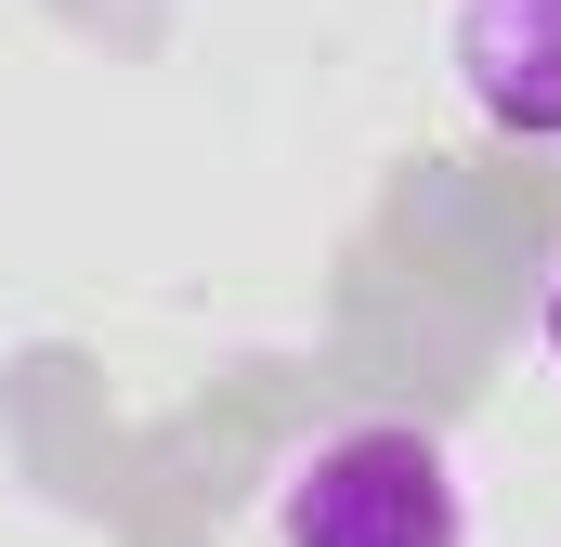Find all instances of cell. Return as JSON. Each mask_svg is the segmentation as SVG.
Here are the masks:
<instances>
[{"mask_svg": "<svg viewBox=\"0 0 561 547\" xmlns=\"http://www.w3.org/2000/svg\"><path fill=\"white\" fill-rule=\"evenodd\" d=\"M457 92L510 143H561V0H457Z\"/></svg>", "mask_w": 561, "mask_h": 547, "instance_id": "7a4b0ae2", "label": "cell"}, {"mask_svg": "<svg viewBox=\"0 0 561 547\" xmlns=\"http://www.w3.org/2000/svg\"><path fill=\"white\" fill-rule=\"evenodd\" d=\"M275 535L287 547H457V469H444V443L431 430H340V443H313L300 469H287L275 496Z\"/></svg>", "mask_w": 561, "mask_h": 547, "instance_id": "6da1fadb", "label": "cell"}, {"mask_svg": "<svg viewBox=\"0 0 561 547\" xmlns=\"http://www.w3.org/2000/svg\"><path fill=\"white\" fill-rule=\"evenodd\" d=\"M549 365H561V287H549Z\"/></svg>", "mask_w": 561, "mask_h": 547, "instance_id": "3957f363", "label": "cell"}]
</instances>
